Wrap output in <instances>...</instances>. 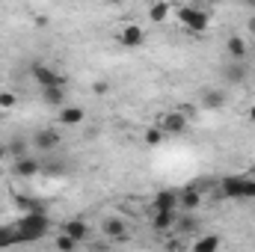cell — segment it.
Returning a JSON list of instances; mask_svg holds the SVG:
<instances>
[{
    "label": "cell",
    "mask_w": 255,
    "mask_h": 252,
    "mask_svg": "<svg viewBox=\"0 0 255 252\" xmlns=\"http://www.w3.org/2000/svg\"><path fill=\"white\" fill-rule=\"evenodd\" d=\"M178 110H181L187 119H193V116H196V107H193V104H178Z\"/></svg>",
    "instance_id": "4316f807"
},
{
    "label": "cell",
    "mask_w": 255,
    "mask_h": 252,
    "mask_svg": "<svg viewBox=\"0 0 255 252\" xmlns=\"http://www.w3.org/2000/svg\"><path fill=\"white\" fill-rule=\"evenodd\" d=\"M12 244H21V241H18V232H15V226H12V229L0 226V250H6V247H12Z\"/></svg>",
    "instance_id": "603a6c76"
},
{
    "label": "cell",
    "mask_w": 255,
    "mask_h": 252,
    "mask_svg": "<svg viewBox=\"0 0 255 252\" xmlns=\"http://www.w3.org/2000/svg\"><path fill=\"white\" fill-rule=\"evenodd\" d=\"M175 220H178V211H151V217H148V223L157 235L175 232Z\"/></svg>",
    "instance_id": "ba28073f"
},
{
    "label": "cell",
    "mask_w": 255,
    "mask_h": 252,
    "mask_svg": "<svg viewBox=\"0 0 255 252\" xmlns=\"http://www.w3.org/2000/svg\"><path fill=\"white\" fill-rule=\"evenodd\" d=\"M253 54H255V51H253Z\"/></svg>",
    "instance_id": "d6a6232c"
},
{
    "label": "cell",
    "mask_w": 255,
    "mask_h": 252,
    "mask_svg": "<svg viewBox=\"0 0 255 252\" xmlns=\"http://www.w3.org/2000/svg\"><path fill=\"white\" fill-rule=\"evenodd\" d=\"M6 148H9V157H12V160H15V157H24V154H30V151H27V142H24V139H12V142H9Z\"/></svg>",
    "instance_id": "d4e9b609"
},
{
    "label": "cell",
    "mask_w": 255,
    "mask_h": 252,
    "mask_svg": "<svg viewBox=\"0 0 255 252\" xmlns=\"http://www.w3.org/2000/svg\"><path fill=\"white\" fill-rule=\"evenodd\" d=\"M247 30H250V33H255V18H250V24H247Z\"/></svg>",
    "instance_id": "f1b7e54d"
},
{
    "label": "cell",
    "mask_w": 255,
    "mask_h": 252,
    "mask_svg": "<svg viewBox=\"0 0 255 252\" xmlns=\"http://www.w3.org/2000/svg\"><path fill=\"white\" fill-rule=\"evenodd\" d=\"M54 247H57V250H63V252H71V250H77V247H80V241H74V238H71V235H65V232H57Z\"/></svg>",
    "instance_id": "7402d4cb"
},
{
    "label": "cell",
    "mask_w": 255,
    "mask_h": 252,
    "mask_svg": "<svg viewBox=\"0 0 255 252\" xmlns=\"http://www.w3.org/2000/svg\"><path fill=\"white\" fill-rule=\"evenodd\" d=\"M18 107V95L12 89H0V113H12Z\"/></svg>",
    "instance_id": "44dd1931"
},
{
    "label": "cell",
    "mask_w": 255,
    "mask_h": 252,
    "mask_svg": "<svg viewBox=\"0 0 255 252\" xmlns=\"http://www.w3.org/2000/svg\"><path fill=\"white\" fill-rule=\"evenodd\" d=\"M202 110H223L226 104H229V98H226V92L223 89H214V86H208L205 92H202Z\"/></svg>",
    "instance_id": "4fadbf2b"
},
{
    "label": "cell",
    "mask_w": 255,
    "mask_h": 252,
    "mask_svg": "<svg viewBox=\"0 0 255 252\" xmlns=\"http://www.w3.org/2000/svg\"><path fill=\"white\" fill-rule=\"evenodd\" d=\"M92 92H95V95H107V92H110V83H107V80H95V83H92Z\"/></svg>",
    "instance_id": "484cf974"
},
{
    "label": "cell",
    "mask_w": 255,
    "mask_h": 252,
    "mask_svg": "<svg viewBox=\"0 0 255 252\" xmlns=\"http://www.w3.org/2000/svg\"><path fill=\"white\" fill-rule=\"evenodd\" d=\"M113 3H119V0H113Z\"/></svg>",
    "instance_id": "1f68e13d"
},
{
    "label": "cell",
    "mask_w": 255,
    "mask_h": 252,
    "mask_svg": "<svg viewBox=\"0 0 255 252\" xmlns=\"http://www.w3.org/2000/svg\"><path fill=\"white\" fill-rule=\"evenodd\" d=\"M12 172H15L18 178H36V175L42 172V163H39V157L24 154V157H15V160H12Z\"/></svg>",
    "instance_id": "52a82bcc"
},
{
    "label": "cell",
    "mask_w": 255,
    "mask_h": 252,
    "mask_svg": "<svg viewBox=\"0 0 255 252\" xmlns=\"http://www.w3.org/2000/svg\"><path fill=\"white\" fill-rule=\"evenodd\" d=\"M101 232H104V238H113V241H122L128 235V223L122 217H107L104 223H101Z\"/></svg>",
    "instance_id": "e0dca14e"
},
{
    "label": "cell",
    "mask_w": 255,
    "mask_h": 252,
    "mask_svg": "<svg viewBox=\"0 0 255 252\" xmlns=\"http://www.w3.org/2000/svg\"><path fill=\"white\" fill-rule=\"evenodd\" d=\"M6 157H9V148H6V145H3V142H0V163H3V160H6Z\"/></svg>",
    "instance_id": "83f0119b"
},
{
    "label": "cell",
    "mask_w": 255,
    "mask_h": 252,
    "mask_svg": "<svg viewBox=\"0 0 255 252\" xmlns=\"http://www.w3.org/2000/svg\"><path fill=\"white\" fill-rule=\"evenodd\" d=\"M42 101L48 107H63L65 104V86H48V89H42Z\"/></svg>",
    "instance_id": "ffe728a7"
},
{
    "label": "cell",
    "mask_w": 255,
    "mask_h": 252,
    "mask_svg": "<svg viewBox=\"0 0 255 252\" xmlns=\"http://www.w3.org/2000/svg\"><path fill=\"white\" fill-rule=\"evenodd\" d=\"M175 21L193 36H205L208 27H211V15L205 9H199V6H178L175 9Z\"/></svg>",
    "instance_id": "3957f363"
},
{
    "label": "cell",
    "mask_w": 255,
    "mask_h": 252,
    "mask_svg": "<svg viewBox=\"0 0 255 252\" xmlns=\"http://www.w3.org/2000/svg\"><path fill=\"white\" fill-rule=\"evenodd\" d=\"M250 122H255V104L250 107Z\"/></svg>",
    "instance_id": "f546056e"
},
{
    "label": "cell",
    "mask_w": 255,
    "mask_h": 252,
    "mask_svg": "<svg viewBox=\"0 0 255 252\" xmlns=\"http://www.w3.org/2000/svg\"><path fill=\"white\" fill-rule=\"evenodd\" d=\"M83 119H86V113L80 107H74V104L57 107V122H60V127H77V125H83Z\"/></svg>",
    "instance_id": "9c48e42d"
},
{
    "label": "cell",
    "mask_w": 255,
    "mask_h": 252,
    "mask_svg": "<svg viewBox=\"0 0 255 252\" xmlns=\"http://www.w3.org/2000/svg\"><path fill=\"white\" fill-rule=\"evenodd\" d=\"M169 15H172L169 0H151V3H148V18H151V24H166Z\"/></svg>",
    "instance_id": "ac0fdd59"
},
{
    "label": "cell",
    "mask_w": 255,
    "mask_h": 252,
    "mask_svg": "<svg viewBox=\"0 0 255 252\" xmlns=\"http://www.w3.org/2000/svg\"><path fill=\"white\" fill-rule=\"evenodd\" d=\"M244 3H247V6H255V0H244Z\"/></svg>",
    "instance_id": "4dcf8cb0"
},
{
    "label": "cell",
    "mask_w": 255,
    "mask_h": 252,
    "mask_svg": "<svg viewBox=\"0 0 255 252\" xmlns=\"http://www.w3.org/2000/svg\"><path fill=\"white\" fill-rule=\"evenodd\" d=\"M60 142H63V133L57 130V127H39L36 133H33V148L36 151H57L60 148Z\"/></svg>",
    "instance_id": "8992f818"
},
{
    "label": "cell",
    "mask_w": 255,
    "mask_h": 252,
    "mask_svg": "<svg viewBox=\"0 0 255 252\" xmlns=\"http://www.w3.org/2000/svg\"><path fill=\"white\" fill-rule=\"evenodd\" d=\"M166 133L160 130L157 125H151V127H145V133H142V139H145V145H160V139H163Z\"/></svg>",
    "instance_id": "cb8c5ba5"
},
{
    "label": "cell",
    "mask_w": 255,
    "mask_h": 252,
    "mask_svg": "<svg viewBox=\"0 0 255 252\" xmlns=\"http://www.w3.org/2000/svg\"><path fill=\"white\" fill-rule=\"evenodd\" d=\"M226 51H229L232 60H247V54H250V42H247L241 33H232V36L226 39Z\"/></svg>",
    "instance_id": "9a60e30c"
},
{
    "label": "cell",
    "mask_w": 255,
    "mask_h": 252,
    "mask_svg": "<svg viewBox=\"0 0 255 252\" xmlns=\"http://www.w3.org/2000/svg\"><path fill=\"white\" fill-rule=\"evenodd\" d=\"M220 74H223L226 83L241 86V83L247 80V65H244V60H232V63H226L223 68H220Z\"/></svg>",
    "instance_id": "8fae6325"
},
{
    "label": "cell",
    "mask_w": 255,
    "mask_h": 252,
    "mask_svg": "<svg viewBox=\"0 0 255 252\" xmlns=\"http://www.w3.org/2000/svg\"><path fill=\"white\" fill-rule=\"evenodd\" d=\"M202 208V190L199 187H187L178 193V211H199Z\"/></svg>",
    "instance_id": "5bb4252c"
},
{
    "label": "cell",
    "mask_w": 255,
    "mask_h": 252,
    "mask_svg": "<svg viewBox=\"0 0 255 252\" xmlns=\"http://www.w3.org/2000/svg\"><path fill=\"white\" fill-rule=\"evenodd\" d=\"M15 232H18V241L21 244H36V241H42L51 232V217L45 211H27L15 223Z\"/></svg>",
    "instance_id": "6da1fadb"
},
{
    "label": "cell",
    "mask_w": 255,
    "mask_h": 252,
    "mask_svg": "<svg viewBox=\"0 0 255 252\" xmlns=\"http://www.w3.org/2000/svg\"><path fill=\"white\" fill-rule=\"evenodd\" d=\"M30 74H33V80H36L39 89H48V86H65V77L48 63H33L30 65Z\"/></svg>",
    "instance_id": "5b68a950"
},
{
    "label": "cell",
    "mask_w": 255,
    "mask_h": 252,
    "mask_svg": "<svg viewBox=\"0 0 255 252\" xmlns=\"http://www.w3.org/2000/svg\"><path fill=\"white\" fill-rule=\"evenodd\" d=\"M223 247V241H220V235H199L196 241L190 244L193 252H217Z\"/></svg>",
    "instance_id": "d6986e66"
},
{
    "label": "cell",
    "mask_w": 255,
    "mask_h": 252,
    "mask_svg": "<svg viewBox=\"0 0 255 252\" xmlns=\"http://www.w3.org/2000/svg\"><path fill=\"white\" fill-rule=\"evenodd\" d=\"M157 127L166 133V136H184L187 127H190V119L175 107V110H163L160 119H157Z\"/></svg>",
    "instance_id": "277c9868"
},
{
    "label": "cell",
    "mask_w": 255,
    "mask_h": 252,
    "mask_svg": "<svg viewBox=\"0 0 255 252\" xmlns=\"http://www.w3.org/2000/svg\"><path fill=\"white\" fill-rule=\"evenodd\" d=\"M151 211H178V193L175 190H157L151 196Z\"/></svg>",
    "instance_id": "7c38bea8"
},
{
    "label": "cell",
    "mask_w": 255,
    "mask_h": 252,
    "mask_svg": "<svg viewBox=\"0 0 255 252\" xmlns=\"http://www.w3.org/2000/svg\"><path fill=\"white\" fill-rule=\"evenodd\" d=\"M142 42H145V30L139 24H125L119 30V45L122 48H139Z\"/></svg>",
    "instance_id": "30bf717a"
},
{
    "label": "cell",
    "mask_w": 255,
    "mask_h": 252,
    "mask_svg": "<svg viewBox=\"0 0 255 252\" xmlns=\"http://www.w3.org/2000/svg\"><path fill=\"white\" fill-rule=\"evenodd\" d=\"M217 193L232 202H253L255 199V175H226Z\"/></svg>",
    "instance_id": "7a4b0ae2"
},
{
    "label": "cell",
    "mask_w": 255,
    "mask_h": 252,
    "mask_svg": "<svg viewBox=\"0 0 255 252\" xmlns=\"http://www.w3.org/2000/svg\"><path fill=\"white\" fill-rule=\"evenodd\" d=\"M60 232H65V235H71L74 241H86L89 238V226H86V220H80V217H71V220H65L63 226H60Z\"/></svg>",
    "instance_id": "2e32d148"
}]
</instances>
